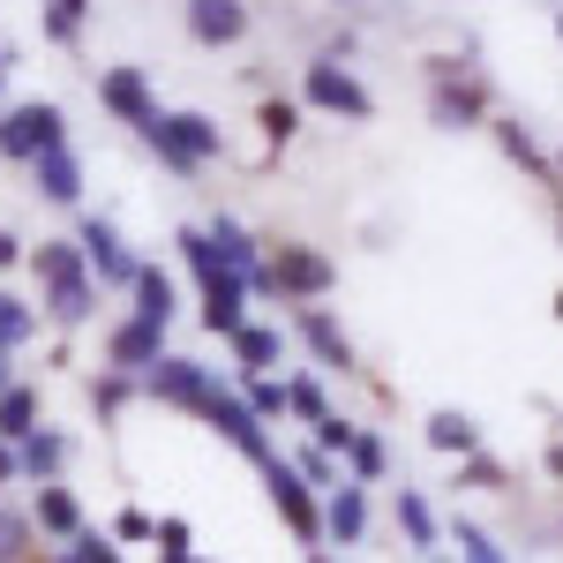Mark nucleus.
<instances>
[{
    "mask_svg": "<svg viewBox=\"0 0 563 563\" xmlns=\"http://www.w3.org/2000/svg\"><path fill=\"white\" fill-rule=\"evenodd\" d=\"M301 339H308V353H316L323 368H339V376L353 368V346H346V331H339V316H323V308H301Z\"/></svg>",
    "mask_w": 563,
    "mask_h": 563,
    "instance_id": "f3484780",
    "label": "nucleus"
},
{
    "mask_svg": "<svg viewBox=\"0 0 563 563\" xmlns=\"http://www.w3.org/2000/svg\"><path fill=\"white\" fill-rule=\"evenodd\" d=\"M429 443H435V451L474 459V421H466V413H435V421H429Z\"/></svg>",
    "mask_w": 563,
    "mask_h": 563,
    "instance_id": "c756f323",
    "label": "nucleus"
},
{
    "mask_svg": "<svg viewBox=\"0 0 563 563\" xmlns=\"http://www.w3.org/2000/svg\"><path fill=\"white\" fill-rule=\"evenodd\" d=\"M556 31H563V23H556Z\"/></svg>",
    "mask_w": 563,
    "mask_h": 563,
    "instance_id": "09e8293b",
    "label": "nucleus"
},
{
    "mask_svg": "<svg viewBox=\"0 0 563 563\" xmlns=\"http://www.w3.org/2000/svg\"><path fill=\"white\" fill-rule=\"evenodd\" d=\"M23 263L38 271V308L60 331H84L90 316H98V278H90V263H84L76 241H38Z\"/></svg>",
    "mask_w": 563,
    "mask_h": 563,
    "instance_id": "f257e3e1",
    "label": "nucleus"
},
{
    "mask_svg": "<svg viewBox=\"0 0 563 563\" xmlns=\"http://www.w3.org/2000/svg\"><path fill=\"white\" fill-rule=\"evenodd\" d=\"M225 346H233V361H241L249 376H271V368H278V353H286V331H271V323H241Z\"/></svg>",
    "mask_w": 563,
    "mask_h": 563,
    "instance_id": "a211bd4d",
    "label": "nucleus"
},
{
    "mask_svg": "<svg viewBox=\"0 0 563 563\" xmlns=\"http://www.w3.org/2000/svg\"><path fill=\"white\" fill-rule=\"evenodd\" d=\"M346 466H353V481H384V435H353L346 443Z\"/></svg>",
    "mask_w": 563,
    "mask_h": 563,
    "instance_id": "7c9ffc66",
    "label": "nucleus"
},
{
    "mask_svg": "<svg viewBox=\"0 0 563 563\" xmlns=\"http://www.w3.org/2000/svg\"><path fill=\"white\" fill-rule=\"evenodd\" d=\"M323 533H331L339 549L368 533V496H361V481H339V488H331V504H323Z\"/></svg>",
    "mask_w": 563,
    "mask_h": 563,
    "instance_id": "dca6fc26",
    "label": "nucleus"
},
{
    "mask_svg": "<svg viewBox=\"0 0 563 563\" xmlns=\"http://www.w3.org/2000/svg\"><path fill=\"white\" fill-rule=\"evenodd\" d=\"M294 474L308 481V488H339V451H323V443H308V451H294Z\"/></svg>",
    "mask_w": 563,
    "mask_h": 563,
    "instance_id": "bb28decb",
    "label": "nucleus"
},
{
    "mask_svg": "<svg viewBox=\"0 0 563 563\" xmlns=\"http://www.w3.org/2000/svg\"><path fill=\"white\" fill-rule=\"evenodd\" d=\"M263 481H271V504H278V519L294 526V541H323V511H316V488L294 474V459H263Z\"/></svg>",
    "mask_w": 563,
    "mask_h": 563,
    "instance_id": "6e6552de",
    "label": "nucleus"
},
{
    "mask_svg": "<svg viewBox=\"0 0 563 563\" xmlns=\"http://www.w3.org/2000/svg\"><path fill=\"white\" fill-rule=\"evenodd\" d=\"M188 38L196 45H241L249 38V0H188Z\"/></svg>",
    "mask_w": 563,
    "mask_h": 563,
    "instance_id": "f8f14e48",
    "label": "nucleus"
},
{
    "mask_svg": "<svg viewBox=\"0 0 563 563\" xmlns=\"http://www.w3.org/2000/svg\"><path fill=\"white\" fill-rule=\"evenodd\" d=\"M8 481H23V459H15V443H0V488Z\"/></svg>",
    "mask_w": 563,
    "mask_h": 563,
    "instance_id": "79ce46f5",
    "label": "nucleus"
},
{
    "mask_svg": "<svg viewBox=\"0 0 563 563\" xmlns=\"http://www.w3.org/2000/svg\"><path fill=\"white\" fill-rule=\"evenodd\" d=\"M98 106H106L113 121H129V129H143V121L158 113V98H151V84H143V68H106V76H98Z\"/></svg>",
    "mask_w": 563,
    "mask_h": 563,
    "instance_id": "9b49d317",
    "label": "nucleus"
},
{
    "mask_svg": "<svg viewBox=\"0 0 563 563\" xmlns=\"http://www.w3.org/2000/svg\"><path fill=\"white\" fill-rule=\"evenodd\" d=\"M435 121H443V129H466V121H481V84H451V76L435 68Z\"/></svg>",
    "mask_w": 563,
    "mask_h": 563,
    "instance_id": "4be33fe9",
    "label": "nucleus"
},
{
    "mask_svg": "<svg viewBox=\"0 0 563 563\" xmlns=\"http://www.w3.org/2000/svg\"><path fill=\"white\" fill-rule=\"evenodd\" d=\"M23 256H31V249H23V233H8V225H0V271H15Z\"/></svg>",
    "mask_w": 563,
    "mask_h": 563,
    "instance_id": "ea45409f",
    "label": "nucleus"
},
{
    "mask_svg": "<svg viewBox=\"0 0 563 563\" xmlns=\"http://www.w3.org/2000/svg\"><path fill=\"white\" fill-rule=\"evenodd\" d=\"M31 180H38L45 203H84V158L60 143V151H38L31 158Z\"/></svg>",
    "mask_w": 563,
    "mask_h": 563,
    "instance_id": "4468645a",
    "label": "nucleus"
},
{
    "mask_svg": "<svg viewBox=\"0 0 563 563\" xmlns=\"http://www.w3.org/2000/svg\"><path fill=\"white\" fill-rule=\"evenodd\" d=\"M203 233H211V249H218V263H225V271H241V278H256V271H263L256 233H249V225H233V218H211Z\"/></svg>",
    "mask_w": 563,
    "mask_h": 563,
    "instance_id": "412c9836",
    "label": "nucleus"
},
{
    "mask_svg": "<svg viewBox=\"0 0 563 563\" xmlns=\"http://www.w3.org/2000/svg\"><path fill=\"white\" fill-rule=\"evenodd\" d=\"M331 286H339V271L316 249H301V241H278V256L249 278V294H278V301H323Z\"/></svg>",
    "mask_w": 563,
    "mask_h": 563,
    "instance_id": "7ed1b4c3",
    "label": "nucleus"
},
{
    "mask_svg": "<svg viewBox=\"0 0 563 563\" xmlns=\"http://www.w3.org/2000/svg\"><path fill=\"white\" fill-rule=\"evenodd\" d=\"M496 135H504V151H511L519 166H541V151H533V135H526L519 121H496Z\"/></svg>",
    "mask_w": 563,
    "mask_h": 563,
    "instance_id": "e433bc0d",
    "label": "nucleus"
},
{
    "mask_svg": "<svg viewBox=\"0 0 563 563\" xmlns=\"http://www.w3.org/2000/svg\"><path fill=\"white\" fill-rule=\"evenodd\" d=\"M31 526H38L45 541H76V533H84V504H76V488H68V481H38Z\"/></svg>",
    "mask_w": 563,
    "mask_h": 563,
    "instance_id": "ddd939ff",
    "label": "nucleus"
},
{
    "mask_svg": "<svg viewBox=\"0 0 563 563\" xmlns=\"http://www.w3.org/2000/svg\"><path fill=\"white\" fill-rule=\"evenodd\" d=\"M158 549H188V519H158Z\"/></svg>",
    "mask_w": 563,
    "mask_h": 563,
    "instance_id": "a19ab883",
    "label": "nucleus"
},
{
    "mask_svg": "<svg viewBox=\"0 0 563 563\" xmlns=\"http://www.w3.org/2000/svg\"><path fill=\"white\" fill-rule=\"evenodd\" d=\"M135 316H143V323H174L180 316V294H174V278H166V271H158V263H143V271H135Z\"/></svg>",
    "mask_w": 563,
    "mask_h": 563,
    "instance_id": "6ab92c4d",
    "label": "nucleus"
},
{
    "mask_svg": "<svg viewBox=\"0 0 563 563\" xmlns=\"http://www.w3.org/2000/svg\"><path fill=\"white\" fill-rule=\"evenodd\" d=\"M76 249H84L90 278H98V286H121V294H129L135 271H143V263H135V249L121 241V225H113V218H98V211L76 225Z\"/></svg>",
    "mask_w": 563,
    "mask_h": 563,
    "instance_id": "423d86ee",
    "label": "nucleus"
},
{
    "mask_svg": "<svg viewBox=\"0 0 563 563\" xmlns=\"http://www.w3.org/2000/svg\"><path fill=\"white\" fill-rule=\"evenodd\" d=\"M196 421H211V429L225 435V443H233L241 459H256V466L271 459V429H263L256 413H249V398H241V390H225V384H218V390H211V406H203Z\"/></svg>",
    "mask_w": 563,
    "mask_h": 563,
    "instance_id": "1a4fd4ad",
    "label": "nucleus"
},
{
    "mask_svg": "<svg viewBox=\"0 0 563 563\" xmlns=\"http://www.w3.org/2000/svg\"><path fill=\"white\" fill-rule=\"evenodd\" d=\"M301 98H308V106H323V113H339V121H368V113H376V98L353 84L346 60H331V53H323V60H308Z\"/></svg>",
    "mask_w": 563,
    "mask_h": 563,
    "instance_id": "0eeeda50",
    "label": "nucleus"
},
{
    "mask_svg": "<svg viewBox=\"0 0 563 563\" xmlns=\"http://www.w3.org/2000/svg\"><path fill=\"white\" fill-rule=\"evenodd\" d=\"M308 563H331V556H308Z\"/></svg>",
    "mask_w": 563,
    "mask_h": 563,
    "instance_id": "de8ad7c7",
    "label": "nucleus"
},
{
    "mask_svg": "<svg viewBox=\"0 0 563 563\" xmlns=\"http://www.w3.org/2000/svg\"><path fill=\"white\" fill-rule=\"evenodd\" d=\"M135 135H143V143H151V151H158L174 174H203L218 151H225V135H218L211 113H151Z\"/></svg>",
    "mask_w": 563,
    "mask_h": 563,
    "instance_id": "f03ea898",
    "label": "nucleus"
},
{
    "mask_svg": "<svg viewBox=\"0 0 563 563\" xmlns=\"http://www.w3.org/2000/svg\"><path fill=\"white\" fill-rule=\"evenodd\" d=\"M451 541H459V556H466V563H504V549H496V541H488L481 526H459Z\"/></svg>",
    "mask_w": 563,
    "mask_h": 563,
    "instance_id": "c9c22d12",
    "label": "nucleus"
},
{
    "mask_svg": "<svg viewBox=\"0 0 563 563\" xmlns=\"http://www.w3.org/2000/svg\"><path fill=\"white\" fill-rule=\"evenodd\" d=\"M135 390H143V376H121V368H98V376H90V406H98V421H113V413L129 406Z\"/></svg>",
    "mask_w": 563,
    "mask_h": 563,
    "instance_id": "5701e85b",
    "label": "nucleus"
},
{
    "mask_svg": "<svg viewBox=\"0 0 563 563\" xmlns=\"http://www.w3.org/2000/svg\"><path fill=\"white\" fill-rule=\"evenodd\" d=\"M23 563H53V556H23Z\"/></svg>",
    "mask_w": 563,
    "mask_h": 563,
    "instance_id": "49530a36",
    "label": "nucleus"
},
{
    "mask_svg": "<svg viewBox=\"0 0 563 563\" xmlns=\"http://www.w3.org/2000/svg\"><path fill=\"white\" fill-rule=\"evenodd\" d=\"M249 413H256L263 429L286 421V413H294V406H286V384H278V376H249Z\"/></svg>",
    "mask_w": 563,
    "mask_h": 563,
    "instance_id": "cd10ccee",
    "label": "nucleus"
},
{
    "mask_svg": "<svg viewBox=\"0 0 563 563\" xmlns=\"http://www.w3.org/2000/svg\"><path fill=\"white\" fill-rule=\"evenodd\" d=\"M286 406H294L301 421H323V413H331V398H323L316 376H294V384H286Z\"/></svg>",
    "mask_w": 563,
    "mask_h": 563,
    "instance_id": "72a5a7b5",
    "label": "nucleus"
},
{
    "mask_svg": "<svg viewBox=\"0 0 563 563\" xmlns=\"http://www.w3.org/2000/svg\"><path fill=\"white\" fill-rule=\"evenodd\" d=\"M466 488H504V474H496V459H474V466H466Z\"/></svg>",
    "mask_w": 563,
    "mask_h": 563,
    "instance_id": "58836bf2",
    "label": "nucleus"
},
{
    "mask_svg": "<svg viewBox=\"0 0 563 563\" xmlns=\"http://www.w3.org/2000/svg\"><path fill=\"white\" fill-rule=\"evenodd\" d=\"M53 563H121V541L98 533V526H84L76 541H60V556H53Z\"/></svg>",
    "mask_w": 563,
    "mask_h": 563,
    "instance_id": "b1692460",
    "label": "nucleus"
},
{
    "mask_svg": "<svg viewBox=\"0 0 563 563\" xmlns=\"http://www.w3.org/2000/svg\"><path fill=\"white\" fill-rule=\"evenodd\" d=\"M158 563H196V556H188V549H158Z\"/></svg>",
    "mask_w": 563,
    "mask_h": 563,
    "instance_id": "c03bdc74",
    "label": "nucleus"
},
{
    "mask_svg": "<svg viewBox=\"0 0 563 563\" xmlns=\"http://www.w3.org/2000/svg\"><path fill=\"white\" fill-rule=\"evenodd\" d=\"M549 474H556V481H563V443H556V451H549Z\"/></svg>",
    "mask_w": 563,
    "mask_h": 563,
    "instance_id": "a18cd8bd",
    "label": "nucleus"
},
{
    "mask_svg": "<svg viewBox=\"0 0 563 563\" xmlns=\"http://www.w3.org/2000/svg\"><path fill=\"white\" fill-rule=\"evenodd\" d=\"M31 331H38V308H31V301H15V294H0V346L15 353L23 339H31Z\"/></svg>",
    "mask_w": 563,
    "mask_h": 563,
    "instance_id": "c85d7f7f",
    "label": "nucleus"
},
{
    "mask_svg": "<svg viewBox=\"0 0 563 563\" xmlns=\"http://www.w3.org/2000/svg\"><path fill=\"white\" fill-rule=\"evenodd\" d=\"M316 443H323V451H346V443H353V421L323 413V421H316Z\"/></svg>",
    "mask_w": 563,
    "mask_h": 563,
    "instance_id": "4c0bfd02",
    "label": "nucleus"
},
{
    "mask_svg": "<svg viewBox=\"0 0 563 563\" xmlns=\"http://www.w3.org/2000/svg\"><path fill=\"white\" fill-rule=\"evenodd\" d=\"M15 459H23V481H60V474H68V435L38 421V429L15 443Z\"/></svg>",
    "mask_w": 563,
    "mask_h": 563,
    "instance_id": "2eb2a0df",
    "label": "nucleus"
},
{
    "mask_svg": "<svg viewBox=\"0 0 563 563\" xmlns=\"http://www.w3.org/2000/svg\"><path fill=\"white\" fill-rule=\"evenodd\" d=\"M8 384H15V353L0 346V390H8Z\"/></svg>",
    "mask_w": 563,
    "mask_h": 563,
    "instance_id": "37998d69",
    "label": "nucleus"
},
{
    "mask_svg": "<svg viewBox=\"0 0 563 563\" xmlns=\"http://www.w3.org/2000/svg\"><path fill=\"white\" fill-rule=\"evenodd\" d=\"M38 421H45L38 384H8V390H0V443H23Z\"/></svg>",
    "mask_w": 563,
    "mask_h": 563,
    "instance_id": "aec40b11",
    "label": "nucleus"
},
{
    "mask_svg": "<svg viewBox=\"0 0 563 563\" xmlns=\"http://www.w3.org/2000/svg\"><path fill=\"white\" fill-rule=\"evenodd\" d=\"M143 390L158 398V406H180V413H203L211 406L218 376L203 368V361H188V353H158L151 368H143Z\"/></svg>",
    "mask_w": 563,
    "mask_h": 563,
    "instance_id": "39448f33",
    "label": "nucleus"
},
{
    "mask_svg": "<svg viewBox=\"0 0 563 563\" xmlns=\"http://www.w3.org/2000/svg\"><path fill=\"white\" fill-rule=\"evenodd\" d=\"M263 135H271V143H294V129H301V106H294V98H263Z\"/></svg>",
    "mask_w": 563,
    "mask_h": 563,
    "instance_id": "473e14b6",
    "label": "nucleus"
},
{
    "mask_svg": "<svg viewBox=\"0 0 563 563\" xmlns=\"http://www.w3.org/2000/svg\"><path fill=\"white\" fill-rule=\"evenodd\" d=\"M31 541H38V526H31V511L0 504V563H23V556H31Z\"/></svg>",
    "mask_w": 563,
    "mask_h": 563,
    "instance_id": "393cba45",
    "label": "nucleus"
},
{
    "mask_svg": "<svg viewBox=\"0 0 563 563\" xmlns=\"http://www.w3.org/2000/svg\"><path fill=\"white\" fill-rule=\"evenodd\" d=\"M106 533H113V541H129V549H135V541H158V519H151V511H135V504H129V511H113V526H106Z\"/></svg>",
    "mask_w": 563,
    "mask_h": 563,
    "instance_id": "f704fd0d",
    "label": "nucleus"
},
{
    "mask_svg": "<svg viewBox=\"0 0 563 563\" xmlns=\"http://www.w3.org/2000/svg\"><path fill=\"white\" fill-rule=\"evenodd\" d=\"M60 143H68V121H60L53 98H23V106L0 113V158L8 166H31L38 151H60Z\"/></svg>",
    "mask_w": 563,
    "mask_h": 563,
    "instance_id": "20e7f679",
    "label": "nucleus"
},
{
    "mask_svg": "<svg viewBox=\"0 0 563 563\" xmlns=\"http://www.w3.org/2000/svg\"><path fill=\"white\" fill-rule=\"evenodd\" d=\"M158 353H166V323L129 316V323H113V331H106V368H121V376H143Z\"/></svg>",
    "mask_w": 563,
    "mask_h": 563,
    "instance_id": "9d476101",
    "label": "nucleus"
},
{
    "mask_svg": "<svg viewBox=\"0 0 563 563\" xmlns=\"http://www.w3.org/2000/svg\"><path fill=\"white\" fill-rule=\"evenodd\" d=\"M398 519H406V533H413V549L435 556V511L429 504H421V496H398Z\"/></svg>",
    "mask_w": 563,
    "mask_h": 563,
    "instance_id": "2f4dec72",
    "label": "nucleus"
},
{
    "mask_svg": "<svg viewBox=\"0 0 563 563\" xmlns=\"http://www.w3.org/2000/svg\"><path fill=\"white\" fill-rule=\"evenodd\" d=\"M84 15H90V0H45V38L76 45L84 38Z\"/></svg>",
    "mask_w": 563,
    "mask_h": 563,
    "instance_id": "a878e982",
    "label": "nucleus"
}]
</instances>
